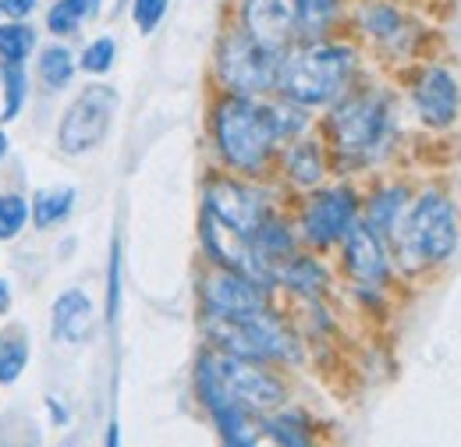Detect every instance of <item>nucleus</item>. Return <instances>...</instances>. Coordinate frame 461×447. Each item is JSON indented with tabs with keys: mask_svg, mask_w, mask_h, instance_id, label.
I'll return each instance as SVG.
<instances>
[{
	"mask_svg": "<svg viewBox=\"0 0 461 447\" xmlns=\"http://www.w3.org/2000/svg\"><path fill=\"white\" fill-rule=\"evenodd\" d=\"M195 391L206 412L241 408L249 415H267L285 405V384L270 377L259 362L230 355V351H203L195 362Z\"/></svg>",
	"mask_w": 461,
	"mask_h": 447,
	"instance_id": "nucleus-1",
	"label": "nucleus"
},
{
	"mask_svg": "<svg viewBox=\"0 0 461 447\" xmlns=\"http://www.w3.org/2000/svg\"><path fill=\"white\" fill-rule=\"evenodd\" d=\"M458 242L461 221L455 199L440 188H426L408 203L402 224L391 238V249L404 274H422V270L444 267L458 252Z\"/></svg>",
	"mask_w": 461,
	"mask_h": 447,
	"instance_id": "nucleus-2",
	"label": "nucleus"
},
{
	"mask_svg": "<svg viewBox=\"0 0 461 447\" xmlns=\"http://www.w3.org/2000/svg\"><path fill=\"white\" fill-rule=\"evenodd\" d=\"M210 124L221 160L238 174H259L281 142L274 111L259 96H238V93L221 96Z\"/></svg>",
	"mask_w": 461,
	"mask_h": 447,
	"instance_id": "nucleus-3",
	"label": "nucleus"
},
{
	"mask_svg": "<svg viewBox=\"0 0 461 447\" xmlns=\"http://www.w3.org/2000/svg\"><path fill=\"white\" fill-rule=\"evenodd\" d=\"M355 50L348 43L309 40L302 47H288L281 57L277 89L298 107H323L345 96L348 82L355 75Z\"/></svg>",
	"mask_w": 461,
	"mask_h": 447,
	"instance_id": "nucleus-4",
	"label": "nucleus"
},
{
	"mask_svg": "<svg viewBox=\"0 0 461 447\" xmlns=\"http://www.w3.org/2000/svg\"><path fill=\"white\" fill-rule=\"evenodd\" d=\"M334 150L351 164H369L387 153L394 139V104L380 89H358L334 100L327 117Z\"/></svg>",
	"mask_w": 461,
	"mask_h": 447,
	"instance_id": "nucleus-5",
	"label": "nucleus"
},
{
	"mask_svg": "<svg viewBox=\"0 0 461 447\" xmlns=\"http://www.w3.org/2000/svg\"><path fill=\"white\" fill-rule=\"evenodd\" d=\"M206 334L210 341L241 359L252 362H298V341L288 327L281 324V316L267 309L256 313H238V316H206Z\"/></svg>",
	"mask_w": 461,
	"mask_h": 447,
	"instance_id": "nucleus-6",
	"label": "nucleus"
},
{
	"mask_svg": "<svg viewBox=\"0 0 461 447\" xmlns=\"http://www.w3.org/2000/svg\"><path fill=\"white\" fill-rule=\"evenodd\" d=\"M281 57L277 50L256 43L245 29L228 32L221 40L217 50V78L228 86V93L238 96H263L270 89H277V75H281Z\"/></svg>",
	"mask_w": 461,
	"mask_h": 447,
	"instance_id": "nucleus-7",
	"label": "nucleus"
},
{
	"mask_svg": "<svg viewBox=\"0 0 461 447\" xmlns=\"http://www.w3.org/2000/svg\"><path fill=\"white\" fill-rule=\"evenodd\" d=\"M117 111V93L111 86H89L82 89L71 107L64 111L58 128V142L68 157H82L89 150H96L107 132H111V121Z\"/></svg>",
	"mask_w": 461,
	"mask_h": 447,
	"instance_id": "nucleus-8",
	"label": "nucleus"
},
{
	"mask_svg": "<svg viewBox=\"0 0 461 447\" xmlns=\"http://www.w3.org/2000/svg\"><path fill=\"white\" fill-rule=\"evenodd\" d=\"M203 214H210L234 234L249 238L267 221V196L238 178H210L203 188Z\"/></svg>",
	"mask_w": 461,
	"mask_h": 447,
	"instance_id": "nucleus-9",
	"label": "nucleus"
},
{
	"mask_svg": "<svg viewBox=\"0 0 461 447\" xmlns=\"http://www.w3.org/2000/svg\"><path fill=\"white\" fill-rule=\"evenodd\" d=\"M355 221H358L355 188L351 185H334V188L316 192L302 206V238L316 249H327V245H338Z\"/></svg>",
	"mask_w": 461,
	"mask_h": 447,
	"instance_id": "nucleus-10",
	"label": "nucleus"
},
{
	"mask_svg": "<svg viewBox=\"0 0 461 447\" xmlns=\"http://www.w3.org/2000/svg\"><path fill=\"white\" fill-rule=\"evenodd\" d=\"M270 306V287L259 280L245 278L230 267H213L203 278V309L206 316H238V313H256Z\"/></svg>",
	"mask_w": 461,
	"mask_h": 447,
	"instance_id": "nucleus-11",
	"label": "nucleus"
},
{
	"mask_svg": "<svg viewBox=\"0 0 461 447\" xmlns=\"http://www.w3.org/2000/svg\"><path fill=\"white\" fill-rule=\"evenodd\" d=\"M411 104H415V114H419V121L426 128H437V132L451 128L461 111L458 78L447 68H440V64L422 68L415 86H411Z\"/></svg>",
	"mask_w": 461,
	"mask_h": 447,
	"instance_id": "nucleus-12",
	"label": "nucleus"
},
{
	"mask_svg": "<svg viewBox=\"0 0 461 447\" xmlns=\"http://www.w3.org/2000/svg\"><path fill=\"white\" fill-rule=\"evenodd\" d=\"M241 29L256 43L285 54L298 32L294 7H291V0H241Z\"/></svg>",
	"mask_w": 461,
	"mask_h": 447,
	"instance_id": "nucleus-13",
	"label": "nucleus"
},
{
	"mask_svg": "<svg viewBox=\"0 0 461 447\" xmlns=\"http://www.w3.org/2000/svg\"><path fill=\"white\" fill-rule=\"evenodd\" d=\"M345 249V270L348 278H355L362 287H376L391 278V256H387V242H380L362 217L351 224L341 238Z\"/></svg>",
	"mask_w": 461,
	"mask_h": 447,
	"instance_id": "nucleus-14",
	"label": "nucleus"
},
{
	"mask_svg": "<svg viewBox=\"0 0 461 447\" xmlns=\"http://www.w3.org/2000/svg\"><path fill=\"white\" fill-rule=\"evenodd\" d=\"M408 203H411L408 185H384V188H376V192L366 199V217H362V224H366L380 242L391 245V238H394V231H398V224H402Z\"/></svg>",
	"mask_w": 461,
	"mask_h": 447,
	"instance_id": "nucleus-15",
	"label": "nucleus"
},
{
	"mask_svg": "<svg viewBox=\"0 0 461 447\" xmlns=\"http://www.w3.org/2000/svg\"><path fill=\"white\" fill-rule=\"evenodd\" d=\"M50 324H54V337L64 344H82L93 334V302L86 291L71 287L64 291L58 302H54V313H50Z\"/></svg>",
	"mask_w": 461,
	"mask_h": 447,
	"instance_id": "nucleus-16",
	"label": "nucleus"
},
{
	"mask_svg": "<svg viewBox=\"0 0 461 447\" xmlns=\"http://www.w3.org/2000/svg\"><path fill=\"white\" fill-rule=\"evenodd\" d=\"M327 280L330 274L323 270V263L320 260H312V256H298V252H291L285 263H277L274 267V284H281V287H288L294 295H320L323 287H327Z\"/></svg>",
	"mask_w": 461,
	"mask_h": 447,
	"instance_id": "nucleus-17",
	"label": "nucleus"
},
{
	"mask_svg": "<svg viewBox=\"0 0 461 447\" xmlns=\"http://www.w3.org/2000/svg\"><path fill=\"white\" fill-rule=\"evenodd\" d=\"M362 29L391 50H404L415 40V36H408V22L394 4H366L362 7Z\"/></svg>",
	"mask_w": 461,
	"mask_h": 447,
	"instance_id": "nucleus-18",
	"label": "nucleus"
},
{
	"mask_svg": "<svg viewBox=\"0 0 461 447\" xmlns=\"http://www.w3.org/2000/svg\"><path fill=\"white\" fill-rule=\"evenodd\" d=\"M249 245H252V252H256L267 267H277V263H285L291 252H294V234H291V227L285 221L267 217V221L249 234Z\"/></svg>",
	"mask_w": 461,
	"mask_h": 447,
	"instance_id": "nucleus-19",
	"label": "nucleus"
},
{
	"mask_svg": "<svg viewBox=\"0 0 461 447\" xmlns=\"http://www.w3.org/2000/svg\"><path fill=\"white\" fill-rule=\"evenodd\" d=\"M323 170L327 164H323V153L316 142H294L285 153V174L298 188H316L323 181Z\"/></svg>",
	"mask_w": 461,
	"mask_h": 447,
	"instance_id": "nucleus-20",
	"label": "nucleus"
},
{
	"mask_svg": "<svg viewBox=\"0 0 461 447\" xmlns=\"http://www.w3.org/2000/svg\"><path fill=\"white\" fill-rule=\"evenodd\" d=\"M291 7H294L298 32H305V40H320L330 29V22L338 18L341 0H291Z\"/></svg>",
	"mask_w": 461,
	"mask_h": 447,
	"instance_id": "nucleus-21",
	"label": "nucleus"
},
{
	"mask_svg": "<svg viewBox=\"0 0 461 447\" xmlns=\"http://www.w3.org/2000/svg\"><path fill=\"white\" fill-rule=\"evenodd\" d=\"M71 206H75V188H40L29 206V217L40 231H47L54 224L68 221Z\"/></svg>",
	"mask_w": 461,
	"mask_h": 447,
	"instance_id": "nucleus-22",
	"label": "nucleus"
},
{
	"mask_svg": "<svg viewBox=\"0 0 461 447\" xmlns=\"http://www.w3.org/2000/svg\"><path fill=\"white\" fill-rule=\"evenodd\" d=\"M100 11V0H58L47 14V29L54 36H71L78 32L93 14Z\"/></svg>",
	"mask_w": 461,
	"mask_h": 447,
	"instance_id": "nucleus-23",
	"label": "nucleus"
},
{
	"mask_svg": "<svg viewBox=\"0 0 461 447\" xmlns=\"http://www.w3.org/2000/svg\"><path fill=\"white\" fill-rule=\"evenodd\" d=\"M263 433L274 441V444H285V447H305L312 437H309V423L302 412H277L274 415L267 412L263 419Z\"/></svg>",
	"mask_w": 461,
	"mask_h": 447,
	"instance_id": "nucleus-24",
	"label": "nucleus"
},
{
	"mask_svg": "<svg viewBox=\"0 0 461 447\" xmlns=\"http://www.w3.org/2000/svg\"><path fill=\"white\" fill-rule=\"evenodd\" d=\"M40 78H43V86L47 89H68L71 86V78H75V57L68 47H43V54H40Z\"/></svg>",
	"mask_w": 461,
	"mask_h": 447,
	"instance_id": "nucleus-25",
	"label": "nucleus"
},
{
	"mask_svg": "<svg viewBox=\"0 0 461 447\" xmlns=\"http://www.w3.org/2000/svg\"><path fill=\"white\" fill-rule=\"evenodd\" d=\"M29 366V341L25 334L4 331L0 334V384H14Z\"/></svg>",
	"mask_w": 461,
	"mask_h": 447,
	"instance_id": "nucleus-26",
	"label": "nucleus"
},
{
	"mask_svg": "<svg viewBox=\"0 0 461 447\" xmlns=\"http://www.w3.org/2000/svg\"><path fill=\"white\" fill-rule=\"evenodd\" d=\"M36 47V32L22 22H7L0 25V60L4 64H22Z\"/></svg>",
	"mask_w": 461,
	"mask_h": 447,
	"instance_id": "nucleus-27",
	"label": "nucleus"
},
{
	"mask_svg": "<svg viewBox=\"0 0 461 447\" xmlns=\"http://www.w3.org/2000/svg\"><path fill=\"white\" fill-rule=\"evenodd\" d=\"M0 82H4V111H0V121L7 124V121H14V117L22 114L29 82H25L22 64H4V68H0Z\"/></svg>",
	"mask_w": 461,
	"mask_h": 447,
	"instance_id": "nucleus-28",
	"label": "nucleus"
},
{
	"mask_svg": "<svg viewBox=\"0 0 461 447\" xmlns=\"http://www.w3.org/2000/svg\"><path fill=\"white\" fill-rule=\"evenodd\" d=\"M29 224V203L22 196H0V238H14L22 234V227Z\"/></svg>",
	"mask_w": 461,
	"mask_h": 447,
	"instance_id": "nucleus-29",
	"label": "nucleus"
},
{
	"mask_svg": "<svg viewBox=\"0 0 461 447\" xmlns=\"http://www.w3.org/2000/svg\"><path fill=\"white\" fill-rule=\"evenodd\" d=\"M114 57H117V43L111 36H100V40H93L86 50H82V71H89V75H104V71H111L114 68Z\"/></svg>",
	"mask_w": 461,
	"mask_h": 447,
	"instance_id": "nucleus-30",
	"label": "nucleus"
},
{
	"mask_svg": "<svg viewBox=\"0 0 461 447\" xmlns=\"http://www.w3.org/2000/svg\"><path fill=\"white\" fill-rule=\"evenodd\" d=\"M167 7H171V0H131V18H135L139 32H142V36L157 32V25L164 22Z\"/></svg>",
	"mask_w": 461,
	"mask_h": 447,
	"instance_id": "nucleus-31",
	"label": "nucleus"
},
{
	"mask_svg": "<svg viewBox=\"0 0 461 447\" xmlns=\"http://www.w3.org/2000/svg\"><path fill=\"white\" fill-rule=\"evenodd\" d=\"M117 298H121V249H111V278H107V320L114 324L117 316Z\"/></svg>",
	"mask_w": 461,
	"mask_h": 447,
	"instance_id": "nucleus-32",
	"label": "nucleus"
},
{
	"mask_svg": "<svg viewBox=\"0 0 461 447\" xmlns=\"http://www.w3.org/2000/svg\"><path fill=\"white\" fill-rule=\"evenodd\" d=\"M0 11L11 18V22H22L36 11V0H0Z\"/></svg>",
	"mask_w": 461,
	"mask_h": 447,
	"instance_id": "nucleus-33",
	"label": "nucleus"
},
{
	"mask_svg": "<svg viewBox=\"0 0 461 447\" xmlns=\"http://www.w3.org/2000/svg\"><path fill=\"white\" fill-rule=\"evenodd\" d=\"M7 309H11V291H7V284L0 280V316H4Z\"/></svg>",
	"mask_w": 461,
	"mask_h": 447,
	"instance_id": "nucleus-34",
	"label": "nucleus"
},
{
	"mask_svg": "<svg viewBox=\"0 0 461 447\" xmlns=\"http://www.w3.org/2000/svg\"><path fill=\"white\" fill-rule=\"evenodd\" d=\"M4 157H7V135L0 132V160H4Z\"/></svg>",
	"mask_w": 461,
	"mask_h": 447,
	"instance_id": "nucleus-35",
	"label": "nucleus"
},
{
	"mask_svg": "<svg viewBox=\"0 0 461 447\" xmlns=\"http://www.w3.org/2000/svg\"><path fill=\"white\" fill-rule=\"evenodd\" d=\"M107 444H111V447L117 444V426H111V430H107Z\"/></svg>",
	"mask_w": 461,
	"mask_h": 447,
	"instance_id": "nucleus-36",
	"label": "nucleus"
},
{
	"mask_svg": "<svg viewBox=\"0 0 461 447\" xmlns=\"http://www.w3.org/2000/svg\"><path fill=\"white\" fill-rule=\"evenodd\" d=\"M0 14H4V11H0Z\"/></svg>",
	"mask_w": 461,
	"mask_h": 447,
	"instance_id": "nucleus-37",
	"label": "nucleus"
}]
</instances>
